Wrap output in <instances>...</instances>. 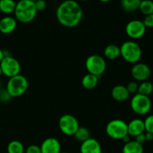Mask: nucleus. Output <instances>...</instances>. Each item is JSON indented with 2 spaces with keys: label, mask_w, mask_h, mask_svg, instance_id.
Masks as SVG:
<instances>
[{
  "label": "nucleus",
  "mask_w": 153,
  "mask_h": 153,
  "mask_svg": "<svg viewBox=\"0 0 153 153\" xmlns=\"http://www.w3.org/2000/svg\"><path fill=\"white\" fill-rule=\"evenodd\" d=\"M56 17L61 25L73 28L79 25L83 17V10L75 0H64L56 10Z\"/></svg>",
  "instance_id": "obj_1"
},
{
  "label": "nucleus",
  "mask_w": 153,
  "mask_h": 153,
  "mask_svg": "<svg viewBox=\"0 0 153 153\" xmlns=\"http://www.w3.org/2000/svg\"><path fill=\"white\" fill-rule=\"evenodd\" d=\"M13 13L16 20L22 23H29L36 17L37 10L34 1L31 0H19L16 3Z\"/></svg>",
  "instance_id": "obj_2"
},
{
  "label": "nucleus",
  "mask_w": 153,
  "mask_h": 153,
  "mask_svg": "<svg viewBox=\"0 0 153 153\" xmlns=\"http://www.w3.org/2000/svg\"><path fill=\"white\" fill-rule=\"evenodd\" d=\"M120 55L130 64H136L142 56V50L138 43L134 41H126L121 45Z\"/></svg>",
  "instance_id": "obj_3"
},
{
  "label": "nucleus",
  "mask_w": 153,
  "mask_h": 153,
  "mask_svg": "<svg viewBox=\"0 0 153 153\" xmlns=\"http://www.w3.org/2000/svg\"><path fill=\"white\" fill-rule=\"evenodd\" d=\"M28 88V79L19 74L9 79L6 86V91L10 97H19L23 95Z\"/></svg>",
  "instance_id": "obj_4"
},
{
  "label": "nucleus",
  "mask_w": 153,
  "mask_h": 153,
  "mask_svg": "<svg viewBox=\"0 0 153 153\" xmlns=\"http://www.w3.org/2000/svg\"><path fill=\"white\" fill-rule=\"evenodd\" d=\"M105 130L108 135L114 140H122L125 136L128 135L127 123L120 119L110 121L106 126Z\"/></svg>",
  "instance_id": "obj_5"
},
{
  "label": "nucleus",
  "mask_w": 153,
  "mask_h": 153,
  "mask_svg": "<svg viewBox=\"0 0 153 153\" xmlns=\"http://www.w3.org/2000/svg\"><path fill=\"white\" fill-rule=\"evenodd\" d=\"M85 67L88 73L101 78L102 74L106 70V61L100 55H92L87 58Z\"/></svg>",
  "instance_id": "obj_6"
},
{
  "label": "nucleus",
  "mask_w": 153,
  "mask_h": 153,
  "mask_svg": "<svg viewBox=\"0 0 153 153\" xmlns=\"http://www.w3.org/2000/svg\"><path fill=\"white\" fill-rule=\"evenodd\" d=\"M130 105L134 113L139 115H145L151 110L152 102L149 97L136 94L131 98Z\"/></svg>",
  "instance_id": "obj_7"
},
{
  "label": "nucleus",
  "mask_w": 153,
  "mask_h": 153,
  "mask_svg": "<svg viewBox=\"0 0 153 153\" xmlns=\"http://www.w3.org/2000/svg\"><path fill=\"white\" fill-rule=\"evenodd\" d=\"M0 67L2 74L8 77L9 79L19 74L21 70L20 64L16 58L10 55L4 57L2 61L0 62Z\"/></svg>",
  "instance_id": "obj_8"
},
{
  "label": "nucleus",
  "mask_w": 153,
  "mask_h": 153,
  "mask_svg": "<svg viewBox=\"0 0 153 153\" xmlns=\"http://www.w3.org/2000/svg\"><path fill=\"white\" fill-rule=\"evenodd\" d=\"M58 126L63 134L66 135H74L79 128L77 119L73 115L64 114L58 121Z\"/></svg>",
  "instance_id": "obj_9"
},
{
  "label": "nucleus",
  "mask_w": 153,
  "mask_h": 153,
  "mask_svg": "<svg viewBox=\"0 0 153 153\" xmlns=\"http://www.w3.org/2000/svg\"><path fill=\"white\" fill-rule=\"evenodd\" d=\"M146 28L143 21L138 19L131 20L126 26V33L131 39H139L143 37L146 33Z\"/></svg>",
  "instance_id": "obj_10"
},
{
  "label": "nucleus",
  "mask_w": 153,
  "mask_h": 153,
  "mask_svg": "<svg viewBox=\"0 0 153 153\" xmlns=\"http://www.w3.org/2000/svg\"><path fill=\"white\" fill-rule=\"evenodd\" d=\"M131 74L136 81L143 82L150 77L151 69L147 64L143 63H136L131 68Z\"/></svg>",
  "instance_id": "obj_11"
},
{
  "label": "nucleus",
  "mask_w": 153,
  "mask_h": 153,
  "mask_svg": "<svg viewBox=\"0 0 153 153\" xmlns=\"http://www.w3.org/2000/svg\"><path fill=\"white\" fill-rule=\"evenodd\" d=\"M41 153H60L61 143L55 137H48L45 139L40 146Z\"/></svg>",
  "instance_id": "obj_12"
},
{
  "label": "nucleus",
  "mask_w": 153,
  "mask_h": 153,
  "mask_svg": "<svg viewBox=\"0 0 153 153\" xmlns=\"http://www.w3.org/2000/svg\"><path fill=\"white\" fill-rule=\"evenodd\" d=\"M81 153H102V147L99 141L96 139L90 137L82 142L80 146Z\"/></svg>",
  "instance_id": "obj_13"
},
{
  "label": "nucleus",
  "mask_w": 153,
  "mask_h": 153,
  "mask_svg": "<svg viewBox=\"0 0 153 153\" xmlns=\"http://www.w3.org/2000/svg\"><path fill=\"white\" fill-rule=\"evenodd\" d=\"M16 19L12 16H7L0 19V32L8 34L13 32L16 28Z\"/></svg>",
  "instance_id": "obj_14"
},
{
  "label": "nucleus",
  "mask_w": 153,
  "mask_h": 153,
  "mask_svg": "<svg viewBox=\"0 0 153 153\" xmlns=\"http://www.w3.org/2000/svg\"><path fill=\"white\" fill-rule=\"evenodd\" d=\"M128 134L132 137H136L140 134H143L145 131V126L143 120L140 119H134L128 124Z\"/></svg>",
  "instance_id": "obj_15"
},
{
  "label": "nucleus",
  "mask_w": 153,
  "mask_h": 153,
  "mask_svg": "<svg viewBox=\"0 0 153 153\" xmlns=\"http://www.w3.org/2000/svg\"><path fill=\"white\" fill-rule=\"evenodd\" d=\"M129 95L126 87L123 85H117L114 87L111 91V96L114 100L120 102L126 101L129 97Z\"/></svg>",
  "instance_id": "obj_16"
},
{
  "label": "nucleus",
  "mask_w": 153,
  "mask_h": 153,
  "mask_svg": "<svg viewBox=\"0 0 153 153\" xmlns=\"http://www.w3.org/2000/svg\"><path fill=\"white\" fill-rule=\"evenodd\" d=\"M100 79V78L98 76H94L91 73H88L82 78V85L87 90L94 89L98 85Z\"/></svg>",
  "instance_id": "obj_17"
},
{
  "label": "nucleus",
  "mask_w": 153,
  "mask_h": 153,
  "mask_svg": "<svg viewBox=\"0 0 153 153\" xmlns=\"http://www.w3.org/2000/svg\"><path fill=\"white\" fill-rule=\"evenodd\" d=\"M123 153H143V145L135 140H130L123 147Z\"/></svg>",
  "instance_id": "obj_18"
},
{
  "label": "nucleus",
  "mask_w": 153,
  "mask_h": 153,
  "mask_svg": "<svg viewBox=\"0 0 153 153\" xmlns=\"http://www.w3.org/2000/svg\"><path fill=\"white\" fill-rule=\"evenodd\" d=\"M104 55L107 59L115 60L120 56V47L114 44L108 45L104 50Z\"/></svg>",
  "instance_id": "obj_19"
},
{
  "label": "nucleus",
  "mask_w": 153,
  "mask_h": 153,
  "mask_svg": "<svg viewBox=\"0 0 153 153\" xmlns=\"http://www.w3.org/2000/svg\"><path fill=\"white\" fill-rule=\"evenodd\" d=\"M141 0H121V7L126 12L131 13L138 10Z\"/></svg>",
  "instance_id": "obj_20"
},
{
  "label": "nucleus",
  "mask_w": 153,
  "mask_h": 153,
  "mask_svg": "<svg viewBox=\"0 0 153 153\" xmlns=\"http://www.w3.org/2000/svg\"><path fill=\"white\" fill-rule=\"evenodd\" d=\"M16 4L14 0H0V11L5 14L13 13Z\"/></svg>",
  "instance_id": "obj_21"
},
{
  "label": "nucleus",
  "mask_w": 153,
  "mask_h": 153,
  "mask_svg": "<svg viewBox=\"0 0 153 153\" xmlns=\"http://www.w3.org/2000/svg\"><path fill=\"white\" fill-rule=\"evenodd\" d=\"M24 146L19 140H12L8 143L7 147V153H24Z\"/></svg>",
  "instance_id": "obj_22"
},
{
  "label": "nucleus",
  "mask_w": 153,
  "mask_h": 153,
  "mask_svg": "<svg viewBox=\"0 0 153 153\" xmlns=\"http://www.w3.org/2000/svg\"><path fill=\"white\" fill-rule=\"evenodd\" d=\"M139 10L145 16L153 13V1L152 0H141Z\"/></svg>",
  "instance_id": "obj_23"
},
{
  "label": "nucleus",
  "mask_w": 153,
  "mask_h": 153,
  "mask_svg": "<svg viewBox=\"0 0 153 153\" xmlns=\"http://www.w3.org/2000/svg\"><path fill=\"white\" fill-rule=\"evenodd\" d=\"M73 136H74L75 139H76L78 141L82 143V142L85 141L91 137V133L88 128H85V127H79V129L77 130V131L75 133Z\"/></svg>",
  "instance_id": "obj_24"
},
{
  "label": "nucleus",
  "mask_w": 153,
  "mask_h": 153,
  "mask_svg": "<svg viewBox=\"0 0 153 153\" xmlns=\"http://www.w3.org/2000/svg\"><path fill=\"white\" fill-rule=\"evenodd\" d=\"M153 92V85L151 82L145 81L142 82L140 85H139L138 91L137 94H141V95L149 97Z\"/></svg>",
  "instance_id": "obj_25"
},
{
  "label": "nucleus",
  "mask_w": 153,
  "mask_h": 153,
  "mask_svg": "<svg viewBox=\"0 0 153 153\" xmlns=\"http://www.w3.org/2000/svg\"><path fill=\"white\" fill-rule=\"evenodd\" d=\"M145 126V131L153 134V115H149L143 121Z\"/></svg>",
  "instance_id": "obj_26"
},
{
  "label": "nucleus",
  "mask_w": 153,
  "mask_h": 153,
  "mask_svg": "<svg viewBox=\"0 0 153 153\" xmlns=\"http://www.w3.org/2000/svg\"><path fill=\"white\" fill-rule=\"evenodd\" d=\"M138 87L139 85L137 82H131L128 84L126 88L129 94H136V93L137 94V91H138Z\"/></svg>",
  "instance_id": "obj_27"
},
{
  "label": "nucleus",
  "mask_w": 153,
  "mask_h": 153,
  "mask_svg": "<svg viewBox=\"0 0 153 153\" xmlns=\"http://www.w3.org/2000/svg\"><path fill=\"white\" fill-rule=\"evenodd\" d=\"M143 22L146 28H153V13L145 16Z\"/></svg>",
  "instance_id": "obj_28"
},
{
  "label": "nucleus",
  "mask_w": 153,
  "mask_h": 153,
  "mask_svg": "<svg viewBox=\"0 0 153 153\" xmlns=\"http://www.w3.org/2000/svg\"><path fill=\"white\" fill-rule=\"evenodd\" d=\"M35 7L37 11H41V10H45L46 7V2L45 0H37L34 1Z\"/></svg>",
  "instance_id": "obj_29"
},
{
  "label": "nucleus",
  "mask_w": 153,
  "mask_h": 153,
  "mask_svg": "<svg viewBox=\"0 0 153 153\" xmlns=\"http://www.w3.org/2000/svg\"><path fill=\"white\" fill-rule=\"evenodd\" d=\"M25 153H41L40 146L37 145H31L25 150Z\"/></svg>",
  "instance_id": "obj_30"
},
{
  "label": "nucleus",
  "mask_w": 153,
  "mask_h": 153,
  "mask_svg": "<svg viewBox=\"0 0 153 153\" xmlns=\"http://www.w3.org/2000/svg\"><path fill=\"white\" fill-rule=\"evenodd\" d=\"M11 97H10L9 94L6 90H0V100L2 102H7L8 101Z\"/></svg>",
  "instance_id": "obj_31"
},
{
  "label": "nucleus",
  "mask_w": 153,
  "mask_h": 153,
  "mask_svg": "<svg viewBox=\"0 0 153 153\" xmlns=\"http://www.w3.org/2000/svg\"><path fill=\"white\" fill-rule=\"evenodd\" d=\"M135 137V140H135L136 142H137L138 143H140V144H141V145H143V143H144L146 141V137H145L144 133L139 134V135L136 136V137Z\"/></svg>",
  "instance_id": "obj_32"
},
{
  "label": "nucleus",
  "mask_w": 153,
  "mask_h": 153,
  "mask_svg": "<svg viewBox=\"0 0 153 153\" xmlns=\"http://www.w3.org/2000/svg\"><path fill=\"white\" fill-rule=\"evenodd\" d=\"M145 137H146V141H151L153 140V134L150 132H146L145 134Z\"/></svg>",
  "instance_id": "obj_33"
},
{
  "label": "nucleus",
  "mask_w": 153,
  "mask_h": 153,
  "mask_svg": "<svg viewBox=\"0 0 153 153\" xmlns=\"http://www.w3.org/2000/svg\"><path fill=\"white\" fill-rule=\"evenodd\" d=\"M122 140H123V141L125 143H128V142H129L130 140H130V136L128 135H128L125 136V137H124L122 139Z\"/></svg>",
  "instance_id": "obj_34"
},
{
  "label": "nucleus",
  "mask_w": 153,
  "mask_h": 153,
  "mask_svg": "<svg viewBox=\"0 0 153 153\" xmlns=\"http://www.w3.org/2000/svg\"><path fill=\"white\" fill-rule=\"evenodd\" d=\"M4 51H2L1 49H0V62L2 61V59L4 58Z\"/></svg>",
  "instance_id": "obj_35"
},
{
  "label": "nucleus",
  "mask_w": 153,
  "mask_h": 153,
  "mask_svg": "<svg viewBox=\"0 0 153 153\" xmlns=\"http://www.w3.org/2000/svg\"><path fill=\"white\" fill-rule=\"evenodd\" d=\"M99 1H101V2L105 3V2H108V1H110L111 0H99Z\"/></svg>",
  "instance_id": "obj_36"
},
{
  "label": "nucleus",
  "mask_w": 153,
  "mask_h": 153,
  "mask_svg": "<svg viewBox=\"0 0 153 153\" xmlns=\"http://www.w3.org/2000/svg\"><path fill=\"white\" fill-rule=\"evenodd\" d=\"M1 75H2V72H1V67H0V76H1Z\"/></svg>",
  "instance_id": "obj_37"
},
{
  "label": "nucleus",
  "mask_w": 153,
  "mask_h": 153,
  "mask_svg": "<svg viewBox=\"0 0 153 153\" xmlns=\"http://www.w3.org/2000/svg\"><path fill=\"white\" fill-rule=\"evenodd\" d=\"M80 1H88V0H80Z\"/></svg>",
  "instance_id": "obj_38"
},
{
  "label": "nucleus",
  "mask_w": 153,
  "mask_h": 153,
  "mask_svg": "<svg viewBox=\"0 0 153 153\" xmlns=\"http://www.w3.org/2000/svg\"><path fill=\"white\" fill-rule=\"evenodd\" d=\"M31 1H37V0H31Z\"/></svg>",
  "instance_id": "obj_39"
},
{
  "label": "nucleus",
  "mask_w": 153,
  "mask_h": 153,
  "mask_svg": "<svg viewBox=\"0 0 153 153\" xmlns=\"http://www.w3.org/2000/svg\"><path fill=\"white\" fill-rule=\"evenodd\" d=\"M0 89H1V82H0Z\"/></svg>",
  "instance_id": "obj_40"
},
{
  "label": "nucleus",
  "mask_w": 153,
  "mask_h": 153,
  "mask_svg": "<svg viewBox=\"0 0 153 153\" xmlns=\"http://www.w3.org/2000/svg\"><path fill=\"white\" fill-rule=\"evenodd\" d=\"M60 153H68V152H61Z\"/></svg>",
  "instance_id": "obj_41"
},
{
  "label": "nucleus",
  "mask_w": 153,
  "mask_h": 153,
  "mask_svg": "<svg viewBox=\"0 0 153 153\" xmlns=\"http://www.w3.org/2000/svg\"><path fill=\"white\" fill-rule=\"evenodd\" d=\"M152 85H153V83H152Z\"/></svg>",
  "instance_id": "obj_42"
}]
</instances>
